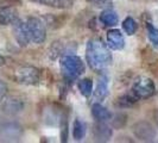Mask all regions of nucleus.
<instances>
[{
    "instance_id": "39448f33",
    "label": "nucleus",
    "mask_w": 158,
    "mask_h": 143,
    "mask_svg": "<svg viewBox=\"0 0 158 143\" xmlns=\"http://www.w3.org/2000/svg\"><path fill=\"white\" fill-rule=\"evenodd\" d=\"M25 107L23 98L16 94H4L0 99V111L4 115L13 117L23 112Z\"/></svg>"
},
{
    "instance_id": "6e6552de",
    "label": "nucleus",
    "mask_w": 158,
    "mask_h": 143,
    "mask_svg": "<svg viewBox=\"0 0 158 143\" xmlns=\"http://www.w3.org/2000/svg\"><path fill=\"white\" fill-rule=\"evenodd\" d=\"M132 134L135 135V138H138L139 141L143 142H152L155 141L157 131L155 127L148 120H138L131 128Z\"/></svg>"
},
{
    "instance_id": "20e7f679",
    "label": "nucleus",
    "mask_w": 158,
    "mask_h": 143,
    "mask_svg": "<svg viewBox=\"0 0 158 143\" xmlns=\"http://www.w3.org/2000/svg\"><path fill=\"white\" fill-rule=\"evenodd\" d=\"M131 92L138 100H144V99H149L155 94L156 86H155L153 80L150 78L138 76L132 84Z\"/></svg>"
},
{
    "instance_id": "f3484780",
    "label": "nucleus",
    "mask_w": 158,
    "mask_h": 143,
    "mask_svg": "<svg viewBox=\"0 0 158 143\" xmlns=\"http://www.w3.org/2000/svg\"><path fill=\"white\" fill-rule=\"evenodd\" d=\"M137 102H138V99L132 94V92H128V93L118 97L114 104L118 109H128V107H132Z\"/></svg>"
},
{
    "instance_id": "9b49d317",
    "label": "nucleus",
    "mask_w": 158,
    "mask_h": 143,
    "mask_svg": "<svg viewBox=\"0 0 158 143\" xmlns=\"http://www.w3.org/2000/svg\"><path fill=\"white\" fill-rule=\"evenodd\" d=\"M107 46L113 50H123L125 47L124 35L118 29H111L107 32Z\"/></svg>"
},
{
    "instance_id": "393cba45",
    "label": "nucleus",
    "mask_w": 158,
    "mask_h": 143,
    "mask_svg": "<svg viewBox=\"0 0 158 143\" xmlns=\"http://www.w3.org/2000/svg\"><path fill=\"white\" fill-rule=\"evenodd\" d=\"M31 1L38 5H43V6H50V7L55 6V0H31Z\"/></svg>"
},
{
    "instance_id": "412c9836",
    "label": "nucleus",
    "mask_w": 158,
    "mask_h": 143,
    "mask_svg": "<svg viewBox=\"0 0 158 143\" xmlns=\"http://www.w3.org/2000/svg\"><path fill=\"white\" fill-rule=\"evenodd\" d=\"M112 119V118H111ZM127 122V116L125 113H118L115 115V117L112 119V127L114 129H121L125 127Z\"/></svg>"
},
{
    "instance_id": "4be33fe9",
    "label": "nucleus",
    "mask_w": 158,
    "mask_h": 143,
    "mask_svg": "<svg viewBox=\"0 0 158 143\" xmlns=\"http://www.w3.org/2000/svg\"><path fill=\"white\" fill-rule=\"evenodd\" d=\"M61 141L62 142L68 141V120L65 117L61 118Z\"/></svg>"
},
{
    "instance_id": "bb28decb",
    "label": "nucleus",
    "mask_w": 158,
    "mask_h": 143,
    "mask_svg": "<svg viewBox=\"0 0 158 143\" xmlns=\"http://www.w3.org/2000/svg\"><path fill=\"white\" fill-rule=\"evenodd\" d=\"M15 4V0H0V8L5 6H12Z\"/></svg>"
},
{
    "instance_id": "cd10ccee",
    "label": "nucleus",
    "mask_w": 158,
    "mask_h": 143,
    "mask_svg": "<svg viewBox=\"0 0 158 143\" xmlns=\"http://www.w3.org/2000/svg\"><path fill=\"white\" fill-rule=\"evenodd\" d=\"M152 118H153V122L156 123V125L158 127V109H156L153 113H152Z\"/></svg>"
},
{
    "instance_id": "a211bd4d",
    "label": "nucleus",
    "mask_w": 158,
    "mask_h": 143,
    "mask_svg": "<svg viewBox=\"0 0 158 143\" xmlns=\"http://www.w3.org/2000/svg\"><path fill=\"white\" fill-rule=\"evenodd\" d=\"M77 87H79L81 94L83 97H90L92 93H93V81L88 78H85V79L80 80L79 84H77Z\"/></svg>"
},
{
    "instance_id": "ddd939ff",
    "label": "nucleus",
    "mask_w": 158,
    "mask_h": 143,
    "mask_svg": "<svg viewBox=\"0 0 158 143\" xmlns=\"http://www.w3.org/2000/svg\"><path fill=\"white\" fill-rule=\"evenodd\" d=\"M107 95H108V76L103 75L101 76V79L99 80L95 91H93V93H92V97H93L94 103L95 102L101 103L102 100H105V98Z\"/></svg>"
},
{
    "instance_id": "f8f14e48",
    "label": "nucleus",
    "mask_w": 158,
    "mask_h": 143,
    "mask_svg": "<svg viewBox=\"0 0 158 143\" xmlns=\"http://www.w3.org/2000/svg\"><path fill=\"white\" fill-rule=\"evenodd\" d=\"M18 19V11L13 6H5L0 8V25H12Z\"/></svg>"
},
{
    "instance_id": "f257e3e1",
    "label": "nucleus",
    "mask_w": 158,
    "mask_h": 143,
    "mask_svg": "<svg viewBox=\"0 0 158 143\" xmlns=\"http://www.w3.org/2000/svg\"><path fill=\"white\" fill-rule=\"evenodd\" d=\"M110 47L100 37H93L86 46V61L94 72L101 73L112 63Z\"/></svg>"
},
{
    "instance_id": "423d86ee",
    "label": "nucleus",
    "mask_w": 158,
    "mask_h": 143,
    "mask_svg": "<svg viewBox=\"0 0 158 143\" xmlns=\"http://www.w3.org/2000/svg\"><path fill=\"white\" fill-rule=\"evenodd\" d=\"M23 136L22 125L12 119L0 117V138L4 141H18Z\"/></svg>"
},
{
    "instance_id": "7ed1b4c3",
    "label": "nucleus",
    "mask_w": 158,
    "mask_h": 143,
    "mask_svg": "<svg viewBox=\"0 0 158 143\" xmlns=\"http://www.w3.org/2000/svg\"><path fill=\"white\" fill-rule=\"evenodd\" d=\"M16 82L25 86H35L40 81V71L33 66H20L13 73Z\"/></svg>"
},
{
    "instance_id": "a878e982",
    "label": "nucleus",
    "mask_w": 158,
    "mask_h": 143,
    "mask_svg": "<svg viewBox=\"0 0 158 143\" xmlns=\"http://www.w3.org/2000/svg\"><path fill=\"white\" fill-rule=\"evenodd\" d=\"M7 85H6V82L5 81H2V80H0V97H2L4 94H6L7 93Z\"/></svg>"
},
{
    "instance_id": "4468645a",
    "label": "nucleus",
    "mask_w": 158,
    "mask_h": 143,
    "mask_svg": "<svg viewBox=\"0 0 158 143\" xmlns=\"http://www.w3.org/2000/svg\"><path fill=\"white\" fill-rule=\"evenodd\" d=\"M99 20H100V23L102 24L103 26H106V28L115 26V25L119 23L118 13H117L113 8L107 7V8H105L102 12L100 13Z\"/></svg>"
},
{
    "instance_id": "5701e85b",
    "label": "nucleus",
    "mask_w": 158,
    "mask_h": 143,
    "mask_svg": "<svg viewBox=\"0 0 158 143\" xmlns=\"http://www.w3.org/2000/svg\"><path fill=\"white\" fill-rule=\"evenodd\" d=\"M90 5L99 8H107L110 7L113 2V0H87Z\"/></svg>"
},
{
    "instance_id": "c85d7f7f",
    "label": "nucleus",
    "mask_w": 158,
    "mask_h": 143,
    "mask_svg": "<svg viewBox=\"0 0 158 143\" xmlns=\"http://www.w3.org/2000/svg\"><path fill=\"white\" fill-rule=\"evenodd\" d=\"M5 64V58H4V56L0 54V66H4Z\"/></svg>"
},
{
    "instance_id": "6ab92c4d",
    "label": "nucleus",
    "mask_w": 158,
    "mask_h": 143,
    "mask_svg": "<svg viewBox=\"0 0 158 143\" xmlns=\"http://www.w3.org/2000/svg\"><path fill=\"white\" fill-rule=\"evenodd\" d=\"M123 29H124V31L126 32L128 36H132L138 30V24H137V22L132 17H126L123 20Z\"/></svg>"
},
{
    "instance_id": "aec40b11",
    "label": "nucleus",
    "mask_w": 158,
    "mask_h": 143,
    "mask_svg": "<svg viewBox=\"0 0 158 143\" xmlns=\"http://www.w3.org/2000/svg\"><path fill=\"white\" fill-rule=\"evenodd\" d=\"M146 31L151 44L158 49V29L151 22H146Z\"/></svg>"
},
{
    "instance_id": "f03ea898",
    "label": "nucleus",
    "mask_w": 158,
    "mask_h": 143,
    "mask_svg": "<svg viewBox=\"0 0 158 143\" xmlns=\"http://www.w3.org/2000/svg\"><path fill=\"white\" fill-rule=\"evenodd\" d=\"M60 68L65 81H74L86 72V64L76 55H64L60 60Z\"/></svg>"
},
{
    "instance_id": "dca6fc26",
    "label": "nucleus",
    "mask_w": 158,
    "mask_h": 143,
    "mask_svg": "<svg viewBox=\"0 0 158 143\" xmlns=\"http://www.w3.org/2000/svg\"><path fill=\"white\" fill-rule=\"evenodd\" d=\"M87 134V124L80 118H76L73 123V137L75 141H82Z\"/></svg>"
},
{
    "instance_id": "b1692460",
    "label": "nucleus",
    "mask_w": 158,
    "mask_h": 143,
    "mask_svg": "<svg viewBox=\"0 0 158 143\" xmlns=\"http://www.w3.org/2000/svg\"><path fill=\"white\" fill-rule=\"evenodd\" d=\"M74 6V0H55V7L68 10Z\"/></svg>"
},
{
    "instance_id": "0eeeda50",
    "label": "nucleus",
    "mask_w": 158,
    "mask_h": 143,
    "mask_svg": "<svg viewBox=\"0 0 158 143\" xmlns=\"http://www.w3.org/2000/svg\"><path fill=\"white\" fill-rule=\"evenodd\" d=\"M26 25L30 32L31 41L35 44H42L47 40V28L44 22L38 17H29L26 19Z\"/></svg>"
},
{
    "instance_id": "2eb2a0df",
    "label": "nucleus",
    "mask_w": 158,
    "mask_h": 143,
    "mask_svg": "<svg viewBox=\"0 0 158 143\" xmlns=\"http://www.w3.org/2000/svg\"><path fill=\"white\" fill-rule=\"evenodd\" d=\"M92 116L98 122H107V120H111L112 118L111 112L103 105H101V103H98V102H95L92 105Z\"/></svg>"
},
{
    "instance_id": "9d476101",
    "label": "nucleus",
    "mask_w": 158,
    "mask_h": 143,
    "mask_svg": "<svg viewBox=\"0 0 158 143\" xmlns=\"http://www.w3.org/2000/svg\"><path fill=\"white\" fill-rule=\"evenodd\" d=\"M113 135L112 128L106 124V122H98L93 125V136L96 142H107Z\"/></svg>"
},
{
    "instance_id": "1a4fd4ad",
    "label": "nucleus",
    "mask_w": 158,
    "mask_h": 143,
    "mask_svg": "<svg viewBox=\"0 0 158 143\" xmlns=\"http://www.w3.org/2000/svg\"><path fill=\"white\" fill-rule=\"evenodd\" d=\"M12 26H13V35H15L17 43L23 48L27 47L29 43L31 42V37H30V32L27 29L26 22H24L19 18L16 23L12 24Z\"/></svg>"
}]
</instances>
